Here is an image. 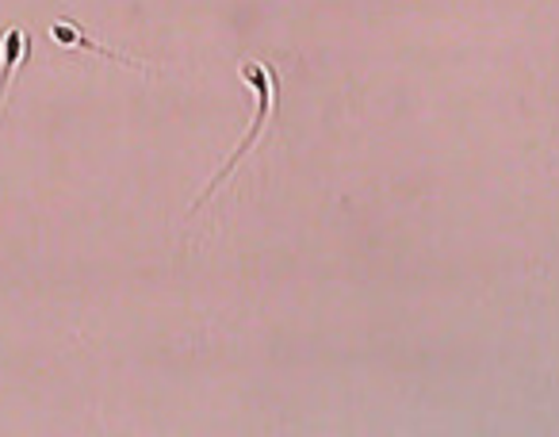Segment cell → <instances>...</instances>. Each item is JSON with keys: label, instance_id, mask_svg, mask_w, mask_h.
Instances as JSON below:
<instances>
[{"label": "cell", "instance_id": "cell-1", "mask_svg": "<svg viewBox=\"0 0 559 437\" xmlns=\"http://www.w3.org/2000/svg\"><path fill=\"white\" fill-rule=\"evenodd\" d=\"M241 78H246L249 85H253V93H257V104H261V108H257V119H253V131H249V134H246V142H241V146L234 150V157H230V162H226V169L218 173L215 180H211V188H207V192L200 196V203H195V208H192V215H195V211L203 208V203L211 200V196L218 192V188L226 185V177H230V173H234V169H238V165H241V157H246L249 150H253V142H257V139H261V134H264V123H269V116H272V111H276V73H264L261 66H257V62H241Z\"/></svg>", "mask_w": 559, "mask_h": 437}, {"label": "cell", "instance_id": "cell-2", "mask_svg": "<svg viewBox=\"0 0 559 437\" xmlns=\"http://www.w3.org/2000/svg\"><path fill=\"white\" fill-rule=\"evenodd\" d=\"M50 39H55L58 47H81V50H88V55H104V58H111V62H119V66H131V70H150L146 62L123 55L119 47H104V43H96L93 35H85V27L73 24V20H55V24H50Z\"/></svg>", "mask_w": 559, "mask_h": 437}, {"label": "cell", "instance_id": "cell-3", "mask_svg": "<svg viewBox=\"0 0 559 437\" xmlns=\"http://www.w3.org/2000/svg\"><path fill=\"white\" fill-rule=\"evenodd\" d=\"M27 50H32V39L20 24H9L0 32V108H4V88H9L12 73L20 70Z\"/></svg>", "mask_w": 559, "mask_h": 437}]
</instances>
